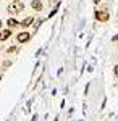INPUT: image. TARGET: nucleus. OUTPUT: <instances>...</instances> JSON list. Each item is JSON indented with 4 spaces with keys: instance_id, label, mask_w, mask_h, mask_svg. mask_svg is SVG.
Segmentation results:
<instances>
[{
    "instance_id": "11",
    "label": "nucleus",
    "mask_w": 118,
    "mask_h": 121,
    "mask_svg": "<svg viewBox=\"0 0 118 121\" xmlns=\"http://www.w3.org/2000/svg\"><path fill=\"white\" fill-rule=\"evenodd\" d=\"M113 42H118V36H113V39H112Z\"/></svg>"
},
{
    "instance_id": "6",
    "label": "nucleus",
    "mask_w": 118,
    "mask_h": 121,
    "mask_svg": "<svg viewBox=\"0 0 118 121\" xmlns=\"http://www.w3.org/2000/svg\"><path fill=\"white\" fill-rule=\"evenodd\" d=\"M10 36H11V29L10 28L8 29H2V31H0V42H5Z\"/></svg>"
},
{
    "instance_id": "8",
    "label": "nucleus",
    "mask_w": 118,
    "mask_h": 121,
    "mask_svg": "<svg viewBox=\"0 0 118 121\" xmlns=\"http://www.w3.org/2000/svg\"><path fill=\"white\" fill-rule=\"evenodd\" d=\"M19 52V47H10L7 50V53H18Z\"/></svg>"
},
{
    "instance_id": "5",
    "label": "nucleus",
    "mask_w": 118,
    "mask_h": 121,
    "mask_svg": "<svg viewBox=\"0 0 118 121\" xmlns=\"http://www.w3.org/2000/svg\"><path fill=\"white\" fill-rule=\"evenodd\" d=\"M32 23H34V16H26V18H24L23 21H21V23H19V26L26 29V28H29Z\"/></svg>"
},
{
    "instance_id": "3",
    "label": "nucleus",
    "mask_w": 118,
    "mask_h": 121,
    "mask_svg": "<svg viewBox=\"0 0 118 121\" xmlns=\"http://www.w3.org/2000/svg\"><path fill=\"white\" fill-rule=\"evenodd\" d=\"M29 39H31V34L26 32V31H23V32H19L16 36V42L18 44H26V42H29Z\"/></svg>"
},
{
    "instance_id": "12",
    "label": "nucleus",
    "mask_w": 118,
    "mask_h": 121,
    "mask_svg": "<svg viewBox=\"0 0 118 121\" xmlns=\"http://www.w3.org/2000/svg\"><path fill=\"white\" fill-rule=\"evenodd\" d=\"M92 2H94V5H99L100 3V0H92Z\"/></svg>"
},
{
    "instance_id": "14",
    "label": "nucleus",
    "mask_w": 118,
    "mask_h": 121,
    "mask_svg": "<svg viewBox=\"0 0 118 121\" xmlns=\"http://www.w3.org/2000/svg\"><path fill=\"white\" fill-rule=\"evenodd\" d=\"M0 28H2V21H0Z\"/></svg>"
},
{
    "instance_id": "10",
    "label": "nucleus",
    "mask_w": 118,
    "mask_h": 121,
    "mask_svg": "<svg viewBox=\"0 0 118 121\" xmlns=\"http://www.w3.org/2000/svg\"><path fill=\"white\" fill-rule=\"evenodd\" d=\"M113 74H115V78L118 79V65L115 66V68H113Z\"/></svg>"
},
{
    "instance_id": "1",
    "label": "nucleus",
    "mask_w": 118,
    "mask_h": 121,
    "mask_svg": "<svg viewBox=\"0 0 118 121\" xmlns=\"http://www.w3.org/2000/svg\"><path fill=\"white\" fill-rule=\"evenodd\" d=\"M8 13L10 15H18V13H21L23 10H24V3L23 2H19V0H13L11 3L8 5Z\"/></svg>"
},
{
    "instance_id": "7",
    "label": "nucleus",
    "mask_w": 118,
    "mask_h": 121,
    "mask_svg": "<svg viewBox=\"0 0 118 121\" xmlns=\"http://www.w3.org/2000/svg\"><path fill=\"white\" fill-rule=\"evenodd\" d=\"M7 26H8L10 29L18 28V26H19V21H18V19H15V18H8V19H7Z\"/></svg>"
},
{
    "instance_id": "13",
    "label": "nucleus",
    "mask_w": 118,
    "mask_h": 121,
    "mask_svg": "<svg viewBox=\"0 0 118 121\" xmlns=\"http://www.w3.org/2000/svg\"><path fill=\"white\" fill-rule=\"evenodd\" d=\"M117 19H118V10H117Z\"/></svg>"
},
{
    "instance_id": "2",
    "label": "nucleus",
    "mask_w": 118,
    "mask_h": 121,
    "mask_svg": "<svg viewBox=\"0 0 118 121\" xmlns=\"http://www.w3.org/2000/svg\"><path fill=\"white\" fill-rule=\"evenodd\" d=\"M94 19L97 23H109L110 21V13L109 10H97L94 13Z\"/></svg>"
},
{
    "instance_id": "4",
    "label": "nucleus",
    "mask_w": 118,
    "mask_h": 121,
    "mask_svg": "<svg viewBox=\"0 0 118 121\" xmlns=\"http://www.w3.org/2000/svg\"><path fill=\"white\" fill-rule=\"evenodd\" d=\"M31 8L34 10V11H42V8H44L42 0H32L31 2Z\"/></svg>"
},
{
    "instance_id": "9",
    "label": "nucleus",
    "mask_w": 118,
    "mask_h": 121,
    "mask_svg": "<svg viewBox=\"0 0 118 121\" xmlns=\"http://www.w3.org/2000/svg\"><path fill=\"white\" fill-rule=\"evenodd\" d=\"M8 66H11V61H10V60H5V61L2 63V68H5V69H7Z\"/></svg>"
}]
</instances>
